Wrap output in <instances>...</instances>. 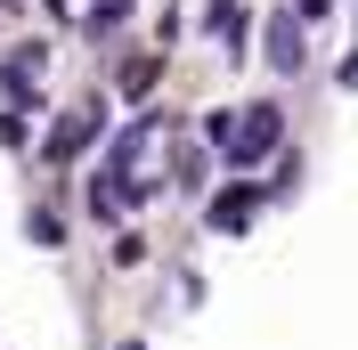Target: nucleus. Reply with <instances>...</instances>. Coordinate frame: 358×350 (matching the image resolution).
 <instances>
[{"mask_svg": "<svg viewBox=\"0 0 358 350\" xmlns=\"http://www.w3.org/2000/svg\"><path fill=\"white\" fill-rule=\"evenodd\" d=\"M277 139H285V114H277V106H268V98H261V106H245V114H236V131H228V163H236V172H252V163H261V155L268 147H277Z\"/></svg>", "mask_w": 358, "mask_h": 350, "instance_id": "1", "label": "nucleus"}, {"mask_svg": "<svg viewBox=\"0 0 358 350\" xmlns=\"http://www.w3.org/2000/svg\"><path fill=\"white\" fill-rule=\"evenodd\" d=\"M268 204V188H252V179H236V188H220V196L203 204V220L220 228V237H236V228H252V212Z\"/></svg>", "mask_w": 358, "mask_h": 350, "instance_id": "2", "label": "nucleus"}, {"mask_svg": "<svg viewBox=\"0 0 358 350\" xmlns=\"http://www.w3.org/2000/svg\"><path fill=\"white\" fill-rule=\"evenodd\" d=\"M261 57H268V74H301V17H268V33H261Z\"/></svg>", "mask_w": 358, "mask_h": 350, "instance_id": "3", "label": "nucleus"}, {"mask_svg": "<svg viewBox=\"0 0 358 350\" xmlns=\"http://www.w3.org/2000/svg\"><path fill=\"white\" fill-rule=\"evenodd\" d=\"M90 131H98V106H73V114H57V122H49V163H73V155L90 147Z\"/></svg>", "mask_w": 358, "mask_h": 350, "instance_id": "4", "label": "nucleus"}, {"mask_svg": "<svg viewBox=\"0 0 358 350\" xmlns=\"http://www.w3.org/2000/svg\"><path fill=\"white\" fill-rule=\"evenodd\" d=\"M203 33L228 41V49H245V0H212V8H203Z\"/></svg>", "mask_w": 358, "mask_h": 350, "instance_id": "5", "label": "nucleus"}, {"mask_svg": "<svg viewBox=\"0 0 358 350\" xmlns=\"http://www.w3.org/2000/svg\"><path fill=\"white\" fill-rule=\"evenodd\" d=\"M0 90H8V106H41V82H33V74H0Z\"/></svg>", "mask_w": 358, "mask_h": 350, "instance_id": "6", "label": "nucleus"}, {"mask_svg": "<svg viewBox=\"0 0 358 350\" xmlns=\"http://www.w3.org/2000/svg\"><path fill=\"white\" fill-rule=\"evenodd\" d=\"M122 17H131V0H98V17H90V33L106 41V33H122Z\"/></svg>", "mask_w": 358, "mask_h": 350, "instance_id": "7", "label": "nucleus"}, {"mask_svg": "<svg viewBox=\"0 0 358 350\" xmlns=\"http://www.w3.org/2000/svg\"><path fill=\"white\" fill-rule=\"evenodd\" d=\"M122 90H131V98H147V90H155V57H131V66H122Z\"/></svg>", "mask_w": 358, "mask_h": 350, "instance_id": "8", "label": "nucleus"}, {"mask_svg": "<svg viewBox=\"0 0 358 350\" xmlns=\"http://www.w3.org/2000/svg\"><path fill=\"white\" fill-rule=\"evenodd\" d=\"M33 244H66V220L49 212V204H41V212H33Z\"/></svg>", "mask_w": 358, "mask_h": 350, "instance_id": "9", "label": "nucleus"}, {"mask_svg": "<svg viewBox=\"0 0 358 350\" xmlns=\"http://www.w3.org/2000/svg\"><path fill=\"white\" fill-rule=\"evenodd\" d=\"M326 8H334V0H293V17H301V24H326Z\"/></svg>", "mask_w": 358, "mask_h": 350, "instance_id": "10", "label": "nucleus"}, {"mask_svg": "<svg viewBox=\"0 0 358 350\" xmlns=\"http://www.w3.org/2000/svg\"><path fill=\"white\" fill-rule=\"evenodd\" d=\"M122 350H147V342H122Z\"/></svg>", "mask_w": 358, "mask_h": 350, "instance_id": "11", "label": "nucleus"}]
</instances>
